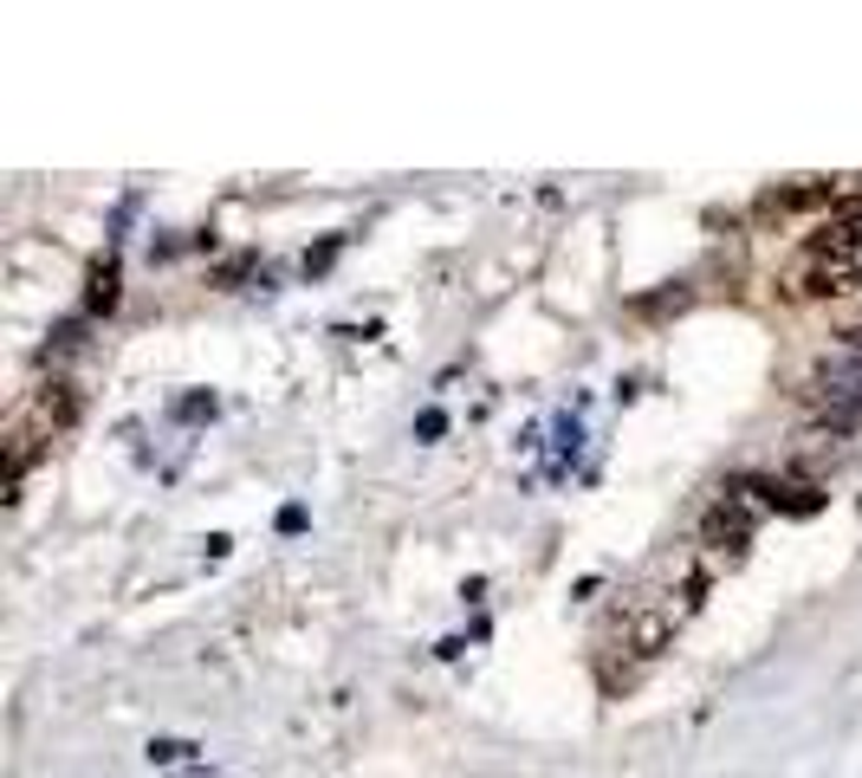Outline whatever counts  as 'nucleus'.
Wrapping results in <instances>:
<instances>
[{
    "mask_svg": "<svg viewBox=\"0 0 862 778\" xmlns=\"http://www.w3.org/2000/svg\"><path fill=\"white\" fill-rule=\"evenodd\" d=\"M862 273V227L850 221H824L804 247H797V260L785 267V292L791 298H837V292H850Z\"/></svg>",
    "mask_w": 862,
    "mask_h": 778,
    "instance_id": "obj_1",
    "label": "nucleus"
},
{
    "mask_svg": "<svg viewBox=\"0 0 862 778\" xmlns=\"http://www.w3.org/2000/svg\"><path fill=\"white\" fill-rule=\"evenodd\" d=\"M752 526H759V499H752V494H726L714 512H707V545H719V552H746Z\"/></svg>",
    "mask_w": 862,
    "mask_h": 778,
    "instance_id": "obj_2",
    "label": "nucleus"
},
{
    "mask_svg": "<svg viewBox=\"0 0 862 778\" xmlns=\"http://www.w3.org/2000/svg\"><path fill=\"white\" fill-rule=\"evenodd\" d=\"M668 636H674V617H668V610H630V617H623V649H630L636 662H655V655L668 649Z\"/></svg>",
    "mask_w": 862,
    "mask_h": 778,
    "instance_id": "obj_3",
    "label": "nucleus"
},
{
    "mask_svg": "<svg viewBox=\"0 0 862 778\" xmlns=\"http://www.w3.org/2000/svg\"><path fill=\"white\" fill-rule=\"evenodd\" d=\"M759 494H765V506H785V512H817V506H824L810 474H779V481H765Z\"/></svg>",
    "mask_w": 862,
    "mask_h": 778,
    "instance_id": "obj_4",
    "label": "nucleus"
},
{
    "mask_svg": "<svg viewBox=\"0 0 862 778\" xmlns=\"http://www.w3.org/2000/svg\"><path fill=\"white\" fill-rule=\"evenodd\" d=\"M33 422L39 428H72L78 422V390L72 383H46V390L33 396Z\"/></svg>",
    "mask_w": 862,
    "mask_h": 778,
    "instance_id": "obj_5",
    "label": "nucleus"
},
{
    "mask_svg": "<svg viewBox=\"0 0 862 778\" xmlns=\"http://www.w3.org/2000/svg\"><path fill=\"white\" fill-rule=\"evenodd\" d=\"M117 305V267H98L91 273V312H111Z\"/></svg>",
    "mask_w": 862,
    "mask_h": 778,
    "instance_id": "obj_6",
    "label": "nucleus"
}]
</instances>
